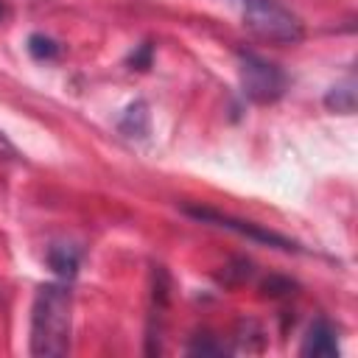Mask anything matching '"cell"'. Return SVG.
I'll return each instance as SVG.
<instances>
[{
  "instance_id": "8",
  "label": "cell",
  "mask_w": 358,
  "mask_h": 358,
  "mask_svg": "<svg viewBox=\"0 0 358 358\" xmlns=\"http://www.w3.org/2000/svg\"><path fill=\"white\" fill-rule=\"evenodd\" d=\"M28 50L36 59H53V56H59V45L50 36H42V34H34L28 39Z\"/></svg>"
},
{
  "instance_id": "6",
  "label": "cell",
  "mask_w": 358,
  "mask_h": 358,
  "mask_svg": "<svg viewBox=\"0 0 358 358\" xmlns=\"http://www.w3.org/2000/svg\"><path fill=\"white\" fill-rule=\"evenodd\" d=\"M48 260H50V266H53L56 274H62V277H73L76 274V266H78L76 249H70V246H53Z\"/></svg>"
},
{
  "instance_id": "3",
  "label": "cell",
  "mask_w": 358,
  "mask_h": 358,
  "mask_svg": "<svg viewBox=\"0 0 358 358\" xmlns=\"http://www.w3.org/2000/svg\"><path fill=\"white\" fill-rule=\"evenodd\" d=\"M241 87L257 103H271L285 92V73L257 53H241Z\"/></svg>"
},
{
  "instance_id": "7",
  "label": "cell",
  "mask_w": 358,
  "mask_h": 358,
  "mask_svg": "<svg viewBox=\"0 0 358 358\" xmlns=\"http://www.w3.org/2000/svg\"><path fill=\"white\" fill-rule=\"evenodd\" d=\"M324 103H327L330 109H336V112H352V109H355V90H352V81L333 87V90L327 92Z\"/></svg>"
},
{
  "instance_id": "2",
  "label": "cell",
  "mask_w": 358,
  "mask_h": 358,
  "mask_svg": "<svg viewBox=\"0 0 358 358\" xmlns=\"http://www.w3.org/2000/svg\"><path fill=\"white\" fill-rule=\"evenodd\" d=\"M243 11V22L249 31H255L260 39L280 42V45H294L302 39V22L296 14H291L282 0H235Z\"/></svg>"
},
{
  "instance_id": "4",
  "label": "cell",
  "mask_w": 358,
  "mask_h": 358,
  "mask_svg": "<svg viewBox=\"0 0 358 358\" xmlns=\"http://www.w3.org/2000/svg\"><path fill=\"white\" fill-rule=\"evenodd\" d=\"M185 213L193 215V218H199V221H210V224L227 227V229H232V232H238V235H246V238H252V241H260V243H268V246H280V249H294L291 241H285L282 235H277V232H271V229H263V227H257V224L238 221V218L221 215V213L207 210V207H187Z\"/></svg>"
},
{
  "instance_id": "1",
  "label": "cell",
  "mask_w": 358,
  "mask_h": 358,
  "mask_svg": "<svg viewBox=\"0 0 358 358\" xmlns=\"http://www.w3.org/2000/svg\"><path fill=\"white\" fill-rule=\"evenodd\" d=\"M73 296L64 285H42L31 308V355H64L70 347Z\"/></svg>"
},
{
  "instance_id": "5",
  "label": "cell",
  "mask_w": 358,
  "mask_h": 358,
  "mask_svg": "<svg viewBox=\"0 0 358 358\" xmlns=\"http://www.w3.org/2000/svg\"><path fill=\"white\" fill-rule=\"evenodd\" d=\"M299 352L302 355H338V338H336L333 324L324 319H316L308 327V336H305Z\"/></svg>"
}]
</instances>
